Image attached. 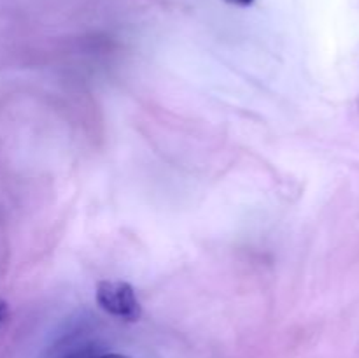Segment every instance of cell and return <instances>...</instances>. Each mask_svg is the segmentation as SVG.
I'll use <instances>...</instances> for the list:
<instances>
[{
  "label": "cell",
  "mask_w": 359,
  "mask_h": 358,
  "mask_svg": "<svg viewBox=\"0 0 359 358\" xmlns=\"http://www.w3.org/2000/svg\"><path fill=\"white\" fill-rule=\"evenodd\" d=\"M97 302L105 312L125 321H137L142 316L135 290L126 281H100L97 284Z\"/></svg>",
  "instance_id": "cell-1"
},
{
  "label": "cell",
  "mask_w": 359,
  "mask_h": 358,
  "mask_svg": "<svg viewBox=\"0 0 359 358\" xmlns=\"http://www.w3.org/2000/svg\"><path fill=\"white\" fill-rule=\"evenodd\" d=\"M95 357L93 353H91V350H79V351H74V353L67 354L65 358H91Z\"/></svg>",
  "instance_id": "cell-2"
},
{
  "label": "cell",
  "mask_w": 359,
  "mask_h": 358,
  "mask_svg": "<svg viewBox=\"0 0 359 358\" xmlns=\"http://www.w3.org/2000/svg\"><path fill=\"white\" fill-rule=\"evenodd\" d=\"M230 6H238V7H249L255 4V0H224Z\"/></svg>",
  "instance_id": "cell-3"
},
{
  "label": "cell",
  "mask_w": 359,
  "mask_h": 358,
  "mask_svg": "<svg viewBox=\"0 0 359 358\" xmlns=\"http://www.w3.org/2000/svg\"><path fill=\"white\" fill-rule=\"evenodd\" d=\"M91 358H128V357L119 353H107V354H100V357H91Z\"/></svg>",
  "instance_id": "cell-4"
},
{
  "label": "cell",
  "mask_w": 359,
  "mask_h": 358,
  "mask_svg": "<svg viewBox=\"0 0 359 358\" xmlns=\"http://www.w3.org/2000/svg\"><path fill=\"white\" fill-rule=\"evenodd\" d=\"M7 314V304L4 300H0V323H2V319L6 318Z\"/></svg>",
  "instance_id": "cell-5"
}]
</instances>
